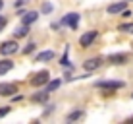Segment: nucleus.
<instances>
[{
	"instance_id": "9b49d317",
	"label": "nucleus",
	"mask_w": 133,
	"mask_h": 124,
	"mask_svg": "<svg viewBox=\"0 0 133 124\" xmlns=\"http://www.w3.org/2000/svg\"><path fill=\"white\" fill-rule=\"evenodd\" d=\"M14 68V62L12 60H8V58H4V60H0V76H4V74H8Z\"/></svg>"
},
{
	"instance_id": "2eb2a0df",
	"label": "nucleus",
	"mask_w": 133,
	"mask_h": 124,
	"mask_svg": "<svg viewBox=\"0 0 133 124\" xmlns=\"http://www.w3.org/2000/svg\"><path fill=\"white\" fill-rule=\"evenodd\" d=\"M118 29H120L122 33H133V23H122Z\"/></svg>"
},
{
	"instance_id": "b1692460",
	"label": "nucleus",
	"mask_w": 133,
	"mask_h": 124,
	"mask_svg": "<svg viewBox=\"0 0 133 124\" xmlns=\"http://www.w3.org/2000/svg\"><path fill=\"white\" fill-rule=\"evenodd\" d=\"M2 6H4V2H2V0H0V10H2Z\"/></svg>"
},
{
	"instance_id": "f3484780",
	"label": "nucleus",
	"mask_w": 133,
	"mask_h": 124,
	"mask_svg": "<svg viewBox=\"0 0 133 124\" xmlns=\"http://www.w3.org/2000/svg\"><path fill=\"white\" fill-rule=\"evenodd\" d=\"M81 116H83V113H81V111H75V113H70V114H68V120H79V118Z\"/></svg>"
},
{
	"instance_id": "f257e3e1",
	"label": "nucleus",
	"mask_w": 133,
	"mask_h": 124,
	"mask_svg": "<svg viewBox=\"0 0 133 124\" xmlns=\"http://www.w3.org/2000/svg\"><path fill=\"white\" fill-rule=\"evenodd\" d=\"M125 85L123 81H118V80H104V81H97V87H100V89H104L106 93H114L116 89H122V87Z\"/></svg>"
},
{
	"instance_id": "ddd939ff",
	"label": "nucleus",
	"mask_w": 133,
	"mask_h": 124,
	"mask_svg": "<svg viewBox=\"0 0 133 124\" xmlns=\"http://www.w3.org/2000/svg\"><path fill=\"white\" fill-rule=\"evenodd\" d=\"M60 84H62V81L60 80H52V81H46V89H44V91H46V93H52V91H56L58 89V87H60Z\"/></svg>"
},
{
	"instance_id": "aec40b11",
	"label": "nucleus",
	"mask_w": 133,
	"mask_h": 124,
	"mask_svg": "<svg viewBox=\"0 0 133 124\" xmlns=\"http://www.w3.org/2000/svg\"><path fill=\"white\" fill-rule=\"evenodd\" d=\"M8 113H10V107H2V109H0V118H2V116H6Z\"/></svg>"
},
{
	"instance_id": "393cba45",
	"label": "nucleus",
	"mask_w": 133,
	"mask_h": 124,
	"mask_svg": "<svg viewBox=\"0 0 133 124\" xmlns=\"http://www.w3.org/2000/svg\"><path fill=\"white\" fill-rule=\"evenodd\" d=\"M131 99H133V93H131Z\"/></svg>"
},
{
	"instance_id": "6e6552de",
	"label": "nucleus",
	"mask_w": 133,
	"mask_h": 124,
	"mask_svg": "<svg viewBox=\"0 0 133 124\" xmlns=\"http://www.w3.org/2000/svg\"><path fill=\"white\" fill-rule=\"evenodd\" d=\"M123 10H125V2H114V4H110V6L106 8V12L110 14V16H116V14H122Z\"/></svg>"
},
{
	"instance_id": "4be33fe9",
	"label": "nucleus",
	"mask_w": 133,
	"mask_h": 124,
	"mask_svg": "<svg viewBox=\"0 0 133 124\" xmlns=\"http://www.w3.org/2000/svg\"><path fill=\"white\" fill-rule=\"evenodd\" d=\"M4 25H6V20H4V17H0V29H2Z\"/></svg>"
},
{
	"instance_id": "1a4fd4ad",
	"label": "nucleus",
	"mask_w": 133,
	"mask_h": 124,
	"mask_svg": "<svg viewBox=\"0 0 133 124\" xmlns=\"http://www.w3.org/2000/svg\"><path fill=\"white\" fill-rule=\"evenodd\" d=\"M54 56H56V54H54L52 50H43V52H39V54H37L35 62H48V60H52Z\"/></svg>"
},
{
	"instance_id": "0eeeda50",
	"label": "nucleus",
	"mask_w": 133,
	"mask_h": 124,
	"mask_svg": "<svg viewBox=\"0 0 133 124\" xmlns=\"http://www.w3.org/2000/svg\"><path fill=\"white\" fill-rule=\"evenodd\" d=\"M100 64H102V58L97 56V58H89V60H85L83 68L87 72H93V70H97V68H100Z\"/></svg>"
},
{
	"instance_id": "f8f14e48",
	"label": "nucleus",
	"mask_w": 133,
	"mask_h": 124,
	"mask_svg": "<svg viewBox=\"0 0 133 124\" xmlns=\"http://www.w3.org/2000/svg\"><path fill=\"white\" fill-rule=\"evenodd\" d=\"M108 62H112V64H125L127 62V54H110Z\"/></svg>"
},
{
	"instance_id": "9d476101",
	"label": "nucleus",
	"mask_w": 133,
	"mask_h": 124,
	"mask_svg": "<svg viewBox=\"0 0 133 124\" xmlns=\"http://www.w3.org/2000/svg\"><path fill=\"white\" fill-rule=\"evenodd\" d=\"M37 17H39V14H37V12H25V14H23V17H21V23L31 25L33 21H37Z\"/></svg>"
},
{
	"instance_id": "39448f33",
	"label": "nucleus",
	"mask_w": 133,
	"mask_h": 124,
	"mask_svg": "<svg viewBox=\"0 0 133 124\" xmlns=\"http://www.w3.org/2000/svg\"><path fill=\"white\" fill-rule=\"evenodd\" d=\"M14 93H17L16 84H0V95L2 97H12Z\"/></svg>"
},
{
	"instance_id": "f03ea898",
	"label": "nucleus",
	"mask_w": 133,
	"mask_h": 124,
	"mask_svg": "<svg viewBox=\"0 0 133 124\" xmlns=\"http://www.w3.org/2000/svg\"><path fill=\"white\" fill-rule=\"evenodd\" d=\"M50 80V74L48 70H43V72H37V74L31 78V85L35 87H41V85H46V81Z\"/></svg>"
},
{
	"instance_id": "4468645a",
	"label": "nucleus",
	"mask_w": 133,
	"mask_h": 124,
	"mask_svg": "<svg viewBox=\"0 0 133 124\" xmlns=\"http://www.w3.org/2000/svg\"><path fill=\"white\" fill-rule=\"evenodd\" d=\"M27 33H29V25H25V23L16 29V37H25Z\"/></svg>"
},
{
	"instance_id": "423d86ee",
	"label": "nucleus",
	"mask_w": 133,
	"mask_h": 124,
	"mask_svg": "<svg viewBox=\"0 0 133 124\" xmlns=\"http://www.w3.org/2000/svg\"><path fill=\"white\" fill-rule=\"evenodd\" d=\"M97 31H87L85 35H81V39H79V45L81 47H91V45H93V41L97 39Z\"/></svg>"
},
{
	"instance_id": "7ed1b4c3",
	"label": "nucleus",
	"mask_w": 133,
	"mask_h": 124,
	"mask_svg": "<svg viewBox=\"0 0 133 124\" xmlns=\"http://www.w3.org/2000/svg\"><path fill=\"white\" fill-rule=\"evenodd\" d=\"M60 25H68V27H71V29H75V27L79 25V14H68V16H64Z\"/></svg>"
},
{
	"instance_id": "a211bd4d",
	"label": "nucleus",
	"mask_w": 133,
	"mask_h": 124,
	"mask_svg": "<svg viewBox=\"0 0 133 124\" xmlns=\"http://www.w3.org/2000/svg\"><path fill=\"white\" fill-rule=\"evenodd\" d=\"M35 47H37L35 43H29V45H27V47L23 49V54H31V52H33V50H35Z\"/></svg>"
},
{
	"instance_id": "5701e85b",
	"label": "nucleus",
	"mask_w": 133,
	"mask_h": 124,
	"mask_svg": "<svg viewBox=\"0 0 133 124\" xmlns=\"http://www.w3.org/2000/svg\"><path fill=\"white\" fill-rule=\"evenodd\" d=\"M25 2H29V0H17V4H16V6H21V4H25Z\"/></svg>"
},
{
	"instance_id": "dca6fc26",
	"label": "nucleus",
	"mask_w": 133,
	"mask_h": 124,
	"mask_svg": "<svg viewBox=\"0 0 133 124\" xmlns=\"http://www.w3.org/2000/svg\"><path fill=\"white\" fill-rule=\"evenodd\" d=\"M46 97H48V93H46V91H44V93L41 91L39 95H33V101H37V103H44V101H46Z\"/></svg>"
},
{
	"instance_id": "6ab92c4d",
	"label": "nucleus",
	"mask_w": 133,
	"mask_h": 124,
	"mask_svg": "<svg viewBox=\"0 0 133 124\" xmlns=\"http://www.w3.org/2000/svg\"><path fill=\"white\" fill-rule=\"evenodd\" d=\"M50 12H52V4H50V2H44V4H43V14H50Z\"/></svg>"
},
{
	"instance_id": "412c9836",
	"label": "nucleus",
	"mask_w": 133,
	"mask_h": 124,
	"mask_svg": "<svg viewBox=\"0 0 133 124\" xmlns=\"http://www.w3.org/2000/svg\"><path fill=\"white\" fill-rule=\"evenodd\" d=\"M122 16H123V17H129V16H131V12H129V10H123V12H122Z\"/></svg>"
},
{
	"instance_id": "20e7f679",
	"label": "nucleus",
	"mask_w": 133,
	"mask_h": 124,
	"mask_svg": "<svg viewBox=\"0 0 133 124\" xmlns=\"http://www.w3.org/2000/svg\"><path fill=\"white\" fill-rule=\"evenodd\" d=\"M14 52H17V43L16 41H4V43L0 45V54L8 56V54H14Z\"/></svg>"
}]
</instances>
